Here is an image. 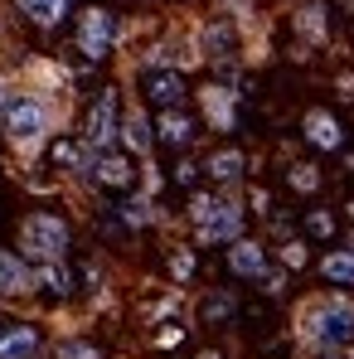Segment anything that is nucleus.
<instances>
[{"label":"nucleus","instance_id":"1","mask_svg":"<svg viewBox=\"0 0 354 359\" xmlns=\"http://www.w3.org/2000/svg\"><path fill=\"white\" fill-rule=\"evenodd\" d=\"M189 214H194L199 243H233L238 233H243V209L229 204V199H209V194H199V199L189 204Z\"/></svg>","mask_w":354,"mask_h":359},{"label":"nucleus","instance_id":"2","mask_svg":"<svg viewBox=\"0 0 354 359\" xmlns=\"http://www.w3.org/2000/svg\"><path fill=\"white\" fill-rule=\"evenodd\" d=\"M20 243H25V252L29 257H39V262H54L68 252V224H63L59 214H29L25 224H20Z\"/></svg>","mask_w":354,"mask_h":359},{"label":"nucleus","instance_id":"3","mask_svg":"<svg viewBox=\"0 0 354 359\" xmlns=\"http://www.w3.org/2000/svg\"><path fill=\"white\" fill-rule=\"evenodd\" d=\"M311 340L325 345V350L350 345V340H354V306H345V301H325V306H315V311H311Z\"/></svg>","mask_w":354,"mask_h":359},{"label":"nucleus","instance_id":"4","mask_svg":"<svg viewBox=\"0 0 354 359\" xmlns=\"http://www.w3.org/2000/svg\"><path fill=\"white\" fill-rule=\"evenodd\" d=\"M0 121H5V136H10V141H34V136H44L49 112H44L39 97H25V93H20V97H5Z\"/></svg>","mask_w":354,"mask_h":359},{"label":"nucleus","instance_id":"5","mask_svg":"<svg viewBox=\"0 0 354 359\" xmlns=\"http://www.w3.org/2000/svg\"><path fill=\"white\" fill-rule=\"evenodd\" d=\"M112 39H117V20H112L102 5L83 10V20H78V54L97 63V59L112 54Z\"/></svg>","mask_w":354,"mask_h":359},{"label":"nucleus","instance_id":"6","mask_svg":"<svg viewBox=\"0 0 354 359\" xmlns=\"http://www.w3.org/2000/svg\"><path fill=\"white\" fill-rule=\"evenodd\" d=\"M117 88H102L97 93V102H93V112H88V131H83V146L88 151H107L112 146V136H117Z\"/></svg>","mask_w":354,"mask_h":359},{"label":"nucleus","instance_id":"7","mask_svg":"<svg viewBox=\"0 0 354 359\" xmlns=\"http://www.w3.org/2000/svg\"><path fill=\"white\" fill-rule=\"evenodd\" d=\"M88 170H93V180H97L102 189H131V184H136V165H131V156H121V151H93Z\"/></svg>","mask_w":354,"mask_h":359},{"label":"nucleus","instance_id":"8","mask_svg":"<svg viewBox=\"0 0 354 359\" xmlns=\"http://www.w3.org/2000/svg\"><path fill=\"white\" fill-rule=\"evenodd\" d=\"M141 88H146V97H151L156 107H179L184 93H189L175 68H146V73H141Z\"/></svg>","mask_w":354,"mask_h":359},{"label":"nucleus","instance_id":"9","mask_svg":"<svg viewBox=\"0 0 354 359\" xmlns=\"http://www.w3.org/2000/svg\"><path fill=\"white\" fill-rule=\"evenodd\" d=\"M301 126H306V141H311L315 151H340V146H345V126H340V117H330L325 107H311Z\"/></svg>","mask_w":354,"mask_h":359},{"label":"nucleus","instance_id":"10","mask_svg":"<svg viewBox=\"0 0 354 359\" xmlns=\"http://www.w3.org/2000/svg\"><path fill=\"white\" fill-rule=\"evenodd\" d=\"M194 131H199V126H194V117H189V112H179V107H161V121H156V136H161V141H165V146H189V141H194Z\"/></svg>","mask_w":354,"mask_h":359},{"label":"nucleus","instance_id":"11","mask_svg":"<svg viewBox=\"0 0 354 359\" xmlns=\"http://www.w3.org/2000/svg\"><path fill=\"white\" fill-rule=\"evenodd\" d=\"M34 350H39L34 325H5L0 330V359H34Z\"/></svg>","mask_w":354,"mask_h":359},{"label":"nucleus","instance_id":"12","mask_svg":"<svg viewBox=\"0 0 354 359\" xmlns=\"http://www.w3.org/2000/svg\"><path fill=\"white\" fill-rule=\"evenodd\" d=\"M229 267H233V277H262V272H267V252H262L257 243H247V238H233Z\"/></svg>","mask_w":354,"mask_h":359},{"label":"nucleus","instance_id":"13","mask_svg":"<svg viewBox=\"0 0 354 359\" xmlns=\"http://www.w3.org/2000/svg\"><path fill=\"white\" fill-rule=\"evenodd\" d=\"M233 97L238 93H229V88H209L204 93V112H209V121H214V131H233Z\"/></svg>","mask_w":354,"mask_h":359},{"label":"nucleus","instance_id":"14","mask_svg":"<svg viewBox=\"0 0 354 359\" xmlns=\"http://www.w3.org/2000/svg\"><path fill=\"white\" fill-rule=\"evenodd\" d=\"M320 277L335 287H354V248H335L320 257Z\"/></svg>","mask_w":354,"mask_h":359},{"label":"nucleus","instance_id":"15","mask_svg":"<svg viewBox=\"0 0 354 359\" xmlns=\"http://www.w3.org/2000/svg\"><path fill=\"white\" fill-rule=\"evenodd\" d=\"M29 287H34V277H29L25 257H15V252L0 248V292H29Z\"/></svg>","mask_w":354,"mask_h":359},{"label":"nucleus","instance_id":"16","mask_svg":"<svg viewBox=\"0 0 354 359\" xmlns=\"http://www.w3.org/2000/svg\"><path fill=\"white\" fill-rule=\"evenodd\" d=\"M243 165H247V161H243V151H238V146H224V151H214V156L204 161V170L219 180V184L238 180V175H243Z\"/></svg>","mask_w":354,"mask_h":359},{"label":"nucleus","instance_id":"17","mask_svg":"<svg viewBox=\"0 0 354 359\" xmlns=\"http://www.w3.org/2000/svg\"><path fill=\"white\" fill-rule=\"evenodd\" d=\"M117 131H121V141H126V151H136V156H146L151 141H156V136H151V121L141 117V112H126Z\"/></svg>","mask_w":354,"mask_h":359},{"label":"nucleus","instance_id":"18","mask_svg":"<svg viewBox=\"0 0 354 359\" xmlns=\"http://www.w3.org/2000/svg\"><path fill=\"white\" fill-rule=\"evenodd\" d=\"M34 282H39L49 297H68V292H73V272L63 267L59 257H54V262H39V277H34Z\"/></svg>","mask_w":354,"mask_h":359},{"label":"nucleus","instance_id":"19","mask_svg":"<svg viewBox=\"0 0 354 359\" xmlns=\"http://www.w3.org/2000/svg\"><path fill=\"white\" fill-rule=\"evenodd\" d=\"M20 10L34 20V25H44V29H54L63 15H68V0H20Z\"/></svg>","mask_w":354,"mask_h":359},{"label":"nucleus","instance_id":"20","mask_svg":"<svg viewBox=\"0 0 354 359\" xmlns=\"http://www.w3.org/2000/svg\"><path fill=\"white\" fill-rule=\"evenodd\" d=\"M287 184H292L296 194H315V189H320V170H315V165H292V170H287Z\"/></svg>","mask_w":354,"mask_h":359},{"label":"nucleus","instance_id":"21","mask_svg":"<svg viewBox=\"0 0 354 359\" xmlns=\"http://www.w3.org/2000/svg\"><path fill=\"white\" fill-rule=\"evenodd\" d=\"M199 316H204L209 325L229 320V316H233V297H229V292H219V297H204V306H199Z\"/></svg>","mask_w":354,"mask_h":359},{"label":"nucleus","instance_id":"22","mask_svg":"<svg viewBox=\"0 0 354 359\" xmlns=\"http://www.w3.org/2000/svg\"><path fill=\"white\" fill-rule=\"evenodd\" d=\"M49 161H54V165H63V170H78V165H83V146H78V141H54Z\"/></svg>","mask_w":354,"mask_h":359},{"label":"nucleus","instance_id":"23","mask_svg":"<svg viewBox=\"0 0 354 359\" xmlns=\"http://www.w3.org/2000/svg\"><path fill=\"white\" fill-rule=\"evenodd\" d=\"M117 214H121L126 229H146V224H151V204H146V199H126Z\"/></svg>","mask_w":354,"mask_h":359},{"label":"nucleus","instance_id":"24","mask_svg":"<svg viewBox=\"0 0 354 359\" xmlns=\"http://www.w3.org/2000/svg\"><path fill=\"white\" fill-rule=\"evenodd\" d=\"M306 233H315V238H335V214L311 209V214H306Z\"/></svg>","mask_w":354,"mask_h":359},{"label":"nucleus","instance_id":"25","mask_svg":"<svg viewBox=\"0 0 354 359\" xmlns=\"http://www.w3.org/2000/svg\"><path fill=\"white\" fill-rule=\"evenodd\" d=\"M59 359H102V350H97V345H88V340H63Z\"/></svg>","mask_w":354,"mask_h":359},{"label":"nucleus","instance_id":"26","mask_svg":"<svg viewBox=\"0 0 354 359\" xmlns=\"http://www.w3.org/2000/svg\"><path fill=\"white\" fill-rule=\"evenodd\" d=\"M301 29H306V34H320V0H306V10H301Z\"/></svg>","mask_w":354,"mask_h":359},{"label":"nucleus","instance_id":"27","mask_svg":"<svg viewBox=\"0 0 354 359\" xmlns=\"http://www.w3.org/2000/svg\"><path fill=\"white\" fill-rule=\"evenodd\" d=\"M282 262H287V267H306V248H301V243H287V248H282Z\"/></svg>","mask_w":354,"mask_h":359},{"label":"nucleus","instance_id":"28","mask_svg":"<svg viewBox=\"0 0 354 359\" xmlns=\"http://www.w3.org/2000/svg\"><path fill=\"white\" fill-rule=\"evenodd\" d=\"M170 272H175L179 282H184V277L194 272V257H189V252H175V257H170Z\"/></svg>","mask_w":354,"mask_h":359},{"label":"nucleus","instance_id":"29","mask_svg":"<svg viewBox=\"0 0 354 359\" xmlns=\"http://www.w3.org/2000/svg\"><path fill=\"white\" fill-rule=\"evenodd\" d=\"M194 175H199V165H189V161H184V165H175V180H179V184H194Z\"/></svg>","mask_w":354,"mask_h":359},{"label":"nucleus","instance_id":"30","mask_svg":"<svg viewBox=\"0 0 354 359\" xmlns=\"http://www.w3.org/2000/svg\"><path fill=\"white\" fill-rule=\"evenodd\" d=\"M0 107H5V83H0Z\"/></svg>","mask_w":354,"mask_h":359},{"label":"nucleus","instance_id":"31","mask_svg":"<svg viewBox=\"0 0 354 359\" xmlns=\"http://www.w3.org/2000/svg\"><path fill=\"white\" fill-rule=\"evenodd\" d=\"M325 359H345V355H325Z\"/></svg>","mask_w":354,"mask_h":359},{"label":"nucleus","instance_id":"32","mask_svg":"<svg viewBox=\"0 0 354 359\" xmlns=\"http://www.w3.org/2000/svg\"><path fill=\"white\" fill-rule=\"evenodd\" d=\"M350 219H354V204H350Z\"/></svg>","mask_w":354,"mask_h":359}]
</instances>
